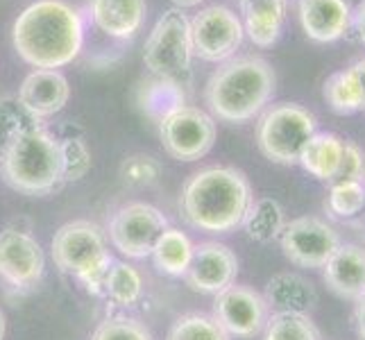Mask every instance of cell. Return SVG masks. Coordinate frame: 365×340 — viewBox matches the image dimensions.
I'll return each mask as SVG.
<instances>
[{
    "mask_svg": "<svg viewBox=\"0 0 365 340\" xmlns=\"http://www.w3.org/2000/svg\"><path fill=\"white\" fill-rule=\"evenodd\" d=\"M11 43L25 64L57 71L80 55L84 43L82 16L64 0H36L16 16Z\"/></svg>",
    "mask_w": 365,
    "mask_h": 340,
    "instance_id": "cell-1",
    "label": "cell"
},
{
    "mask_svg": "<svg viewBox=\"0 0 365 340\" xmlns=\"http://www.w3.org/2000/svg\"><path fill=\"white\" fill-rule=\"evenodd\" d=\"M252 205L247 177L230 166H209L188 177L180 195L182 218L207 234H227L243 225Z\"/></svg>",
    "mask_w": 365,
    "mask_h": 340,
    "instance_id": "cell-2",
    "label": "cell"
},
{
    "mask_svg": "<svg viewBox=\"0 0 365 340\" xmlns=\"http://www.w3.org/2000/svg\"><path fill=\"white\" fill-rule=\"evenodd\" d=\"M274 93V71L261 57L227 59L207 82L205 100L222 123L243 125L266 109Z\"/></svg>",
    "mask_w": 365,
    "mask_h": 340,
    "instance_id": "cell-3",
    "label": "cell"
},
{
    "mask_svg": "<svg viewBox=\"0 0 365 340\" xmlns=\"http://www.w3.org/2000/svg\"><path fill=\"white\" fill-rule=\"evenodd\" d=\"M0 172L23 195L41 197L53 193L59 184H64L59 138L46 128L21 134L0 155Z\"/></svg>",
    "mask_w": 365,
    "mask_h": 340,
    "instance_id": "cell-4",
    "label": "cell"
},
{
    "mask_svg": "<svg viewBox=\"0 0 365 340\" xmlns=\"http://www.w3.org/2000/svg\"><path fill=\"white\" fill-rule=\"evenodd\" d=\"M53 259L59 270L75 274L91 293H103L111 259L105 232L96 222L73 220L61 225L53 238Z\"/></svg>",
    "mask_w": 365,
    "mask_h": 340,
    "instance_id": "cell-5",
    "label": "cell"
},
{
    "mask_svg": "<svg viewBox=\"0 0 365 340\" xmlns=\"http://www.w3.org/2000/svg\"><path fill=\"white\" fill-rule=\"evenodd\" d=\"M191 21L178 7L163 11L143 46L145 68L155 78L170 80L184 86V80L191 73Z\"/></svg>",
    "mask_w": 365,
    "mask_h": 340,
    "instance_id": "cell-6",
    "label": "cell"
},
{
    "mask_svg": "<svg viewBox=\"0 0 365 340\" xmlns=\"http://www.w3.org/2000/svg\"><path fill=\"white\" fill-rule=\"evenodd\" d=\"M318 132L316 116L295 103L274 105L263 111L257 125L261 155L279 166H295L307 141Z\"/></svg>",
    "mask_w": 365,
    "mask_h": 340,
    "instance_id": "cell-7",
    "label": "cell"
},
{
    "mask_svg": "<svg viewBox=\"0 0 365 340\" xmlns=\"http://www.w3.org/2000/svg\"><path fill=\"white\" fill-rule=\"evenodd\" d=\"M163 150L178 161H197L216 143V123L197 107H180L159 123Z\"/></svg>",
    "mask_w": 365,
    "mask_h": 340,
    "instance_id": "cell-8",
    "label": "cell"
},
{
    "mask_svg": "<svg viewBox=\"0 0 365 340\" xmlns=\"http://www.w3.org/2000/svg\"><path fill=\"white\" fill-rule=\"evenodd\" d=\"M166 230L168 220L157 207L132 202L114 213L109 222V238L128 259H145L153 254L157 241Z\"/></svg>",
    "mask_w": 365,
    "mask_h": 340,
    "instance_id": "cell-9",
    "label": "cell"
},
{
    "mask_svg": "<svg viewBox=\"0 0 365 340\" xmlns=\"http://www.w3.org/2000/svg\"><path fill=\"white\" fill-rule=\"evenodd\" d=\"M243 23L236 11L225 5L205 7L200 14L191 19V43L193 55L222 64L234 57V53L243 43Z\"/></svg>",
    "mask_w": 365,
    "mask_h": 340,
    "instance_id": "cell-10",
    "label": "cell"
},
{
    "mask_svg": "<svg viewBox=\"0 0 365 340\" xmlns=\"http://www.w3.org/2000/svg\"><path fill=\"white\" fill-rule=\"evenodd\" d=\"M279 241L284 257L299 268H324V263L343 245L334 227L316 216H302L286 222Z\"/></svg>",
    "mask_w": 365,
    "mask_h": 340,
    "instance_id": "cell-11",
    "label": "cell"
},
{
    "mask_svg": "<svg viewBox=\"0 0 365 340\" xmlns=\"http://www.w3.org/2000/svg\"><path fill=\"white\" fill-rule=\"evenodd\" d=\"M268 304L263 295L247 286H230L216 295L213 302V318L218 320L230 336L252 338L268 322Z\"/></svg>",
    "mask_w": 365,
    "mask_h": 340,
    "instance_id": "cell-12",
    "label": "cell"
},
{
    "mask_svg": "<svg viewBox=\"0 0 365 340\" xmlns=\"http://www.w3.org/2000/svg\"><path fill=\"white\" fill-rule=\"evenodd\" d=\"M46 268L43 249L28 232H0V277L14 288H34Z\"/></svg>",
    "mask_w": 365,
    "mask_h": 340,
    "instance_id": "cell-13",
    "label": "cell"
},
{
    "mask_svg": "<svg viewBox=\"0 0 365 340\" xmlns=\"http://www.w3.org/2000/svg\"><path fill=\"white\" fill-rule=\"evenodd\" d=\"M238 259L234 252L222 243H200L193 245V257L184 272L186 284L195 293L218 295L236 282Z\"/></svg>",
    "mask_w": 365,
    "mask_h": 340,
    "instance_id": "cell-14",
    "label": "cell"
},
{
    "mask_svg": "<svg viewBox=\"0 0 365 340\" xmlns=\"http://www.w3.org/2000/svg\"><path fill=\"white\" fill-rule=\"evenodd\" d=\"M297 14L302 30L316 43H334L351 28V7L347 0H299Z\"/></svg>",
    "mask_w": 365,
    "mask_h": 340,
    "instance_id": "cell-15",
    "label": "cell"
},
{
    "mask_svg": "<svg viewBox=\"0 0 365 340\" xmlns=\"http://www.w3.org/2000/svg\"><path fill=\"white\" fill-rule=\"evenodd\" d=\"M16 98L32 116L41 120L48 116H55L57 111L66 107L71 98V86L68 80L64 78V73L36 68L23 80Z\"/></svg>",
    "mask_w": 365,
    "mask_h": 340,
    "instance_id": "cell-16",
    "label": "cell"
},
{
    "mask_svg": "<svg viewBox=\"0 0 365 340\" xmlns=\"http://www.w3.org/2000/svg\"><path fill=\"white\" fill-rule=\"evenodd\" d=\"M324 282L338 297L359 299L365 295V249L341 245L324 263Z\"/></svg>",
    "mask_w": 365,
    "mask_h": 340,
    "instance_id": "cell-17",
    "label": "cell"
},
{
    "mask_svg": "<svg viewBox=\"0 0 365 340\" xmlns=\"http://www.w3.org/2000/svg\"><path fill=\"white\" fill-rule=\"evenodd\" d=\"M91 19L107 36L132 39L145 19V0H89Z\"/></svg>",
    "mask_w": 365,
    "mask_h": 340,
    "instance_id": "cell-18",
    "label": "cell"
},
{
    "mask_svg": "<svg viewBox=\"0 0 365 340\" xmlns=\"http://www.w3.org/2000/svg\"><path fill=\"white\" fill-rule=\"evenodd\" d=\"M241 11L243 32H247L252 43L270 48L279 41L286 19V0H241Z\"/></svg>",
    "mask_w": 365,
    "mask_h": 340,
    "instance_id": "cell-19",
    "label": "cell"
},
{
    "mask_svg": "<svg viewBox=\"0 0 365 340\" xmlns=\"http://www.w3.org/2000/svg\"><path fill=\"white\" fill-rule=\"evenodd\" d=\"M266 304L274 313H307L318 304V293L309 279L295 272H279L268 282Z\"/></svg>",
    "mask_w": 365,
    "mask_h": 340,
    "instance_id": "cell-20",
    "label": "cell"
},
{
    "mask_svg": "<svg viewBox=\"0 0 365 340\" xmlns=\"http://www.w3.org/2000/svg\"><path fill=\"white\" fill-rule=\"evenodd\" d=\"M345 141L334 132H316L299 155V166L320 182H334L341 168Z\"/></svg>",
    "mask_w": 365,
    "mask_h": 340,
    "instance_id": "cell-21",
    "label": "cell"
},
{
    "mask_svg": "<svg viewBox=\"0 0 365 340\" xmlns=\"http://www.w3.org/2000/svg\"><path fill=\"white\" fill-rule=\"evenodd\" d=\"M322 98L331 111L349 116L365 109V78L359 68V64H351L343 71H338L324 80Z\"/></svg>",
    "mask_w": 365,
    "mask_h": 340,
    "instance_id": "cell-22",
    "label": "cell"
},
{
    "mask_svg": "<svg viewBox=\"0 0 365 340\" xmlns=\"http://www.w3.org/2000/svg\"><path fill=\"white\" fill-rule=\"evenodd\" d=\"M284 207L272 197L252 200V205L243 218V227L247 236L257 243H270L277 236H282L284 230Z\"/></svg>",
    "mask_w": 365,
    "mask_h": 340,
    "instance_id": "cell-23",
    "label": "cell"
},
{
    "mask_svg": "<svg viewBox=\"0 0 365 340\" xmlns=\"http://www.w3.org/2000/svg\"><path fill=\"white\" fill-rule=\"evenodd\" d=\"M138 103H141V109L148 113V118L161 123L168 113L184 107V89L178 82L155 78L143 84Z\"/></svg>",
    "mask_w": 365,
    "mask_h": 340,
    "instance_id": "cell-24",
    "label": "cell"
},
{
    "mask_svg": "<svg viewBox=\"0 0 365 340\" xmlns=\"http://www.w3.org/2000/svg\"><path fill=\"white\" fill-rule=\"evenodd\" d=\"M155 266L173 277H180L186 272L188 263L193 257V243L188 241V236L182 234L180 230H166L157 241L155 249Z\"/></svg>",
    "mask_w": 365,
    "mask_h": 340,
    "instance_id": "cell-25",
    "label": "cell"
},
{
    "mask_svg": "<svg viewBox=\"0 0 365 340\" xmlns=\"http://www.w3.org/2000/svg\"><path fill=\"white\" fill-rule=\"evenodd\" d=\"M41 128V120L21 105L16 96L0 98V155L21 134Z\"/></svg>",
    "mask_w": 365,
    "mask_h": 340,
    "instance_id": "cell-26",
    "label": "cell"
},
{
    "mask_svg": "<svg viewBox=\"0 0 365 340\" xmlns=\"http://www.w3.org/2000/svg\"><path fill=\"white\" fill-rule=\"evenodd\" d=\"M141 274L128 263H111L105 274L103 293L120 306H132L141 297Z\"/></svg>",
    "mask_w": 365,
    "mask_h": 340,
    "instance_id": "cell-27",
    "label": "cell"
},
{
    "mask_svg": "<svg viewBox=\"0 0 365 340\" xmlns=\"http://www.w3.org/2000/svg\"><path fill=\"white\" fill-rule=\"evenodd\" d=\"M263 329V340H320L318 326L307 313H272Z\"/></svg>",
    "mask_w": 365,
    "mask_h": 340,
    "instance_id": "cell-28",
    "label": "cell"
},
{
    "mask_svg": "<svg viewBox=\"0 0 365 340\" xmlns=\"http://www.w3.org/2000/svg\"><path fill=\"white\" fill-rule=\"evenodd\" d=\"M166 340H230V334L213 316L186 313V316L175 320Z\"/></svg>",
    "mask_w": 365,
    "mask_h": 340,
    "instance_id": "cell-29",
    "label": "cell"
},
{
    "mask_svg": "<svg viewBox=\"0 0 365 340\" xmlns=\"http://www.w3.org/2000/svg\"><path fill=\"white\" fill-rule=\"evenodd\" d=\"M365 209V182H331L327 211L334 218H354Z\"/></svg>",
    "mask_w": 365,
    "mask_h": 340,
    "instance_id": "cell-30",
    "label": "cell"
},
{
    "mask_svg": "<svg viewBox=\"0 0 365 340\" xmlns=\"http://www.w3.org/2000/svg\"><path fill=\"white\" fill-rule=\"evenodd\" d=\"M61 177L64 182H78L91 170V153L80 136H61Z\"/></svg>",
    "mask_w": 365,
    "mask_h": 340,
    "instance_id": "cell-31",
    "label": "cell"
},
{
    "mask_svg": "<svg viewBox=\"0 0 365 340\" xmlns=\"http://www.w3.org/2000/svg\"><path fill=\"white\" fill-rule=\"evenodd\" d=\"M159 175H161L159 161L150 155H132L120 166V177L130 186H150L159 180Z\"/></svg>",
    "mask_w": 365,
    "mask_h": 340,
    "instance_id": "cell-32",
    "label": "cell"
},
{
    "mask_svg": "<svg viewBox=\"0 0 365 340\" xmlns=\"http://www.w3.org/2000/svg\"><path fill=\"white\" fill-rule=\"evenodd\" d=\"M91 340H153V336L138 320L107 318L93 331Z\"/></svg>",
    "mask_w": 365,
    "mask_h": 340,
    "instance_id": "cell-33",
    "label": "cell"
},
{
    "mask_svg": "<svg viewBox=\"0 0 365 340\" xmlns=\"http://www.w3.org/2000/svg\"><path fill=\"white\" fill-rule=\"evenodd\" d=\"M334 182H365V155L356 143L345 141L341 168H338Z\"/></svg>",
    "mask_w": 365,
    "mask_h": 340,
    "instance_id": "cell-34",
    "label": "cell"
},
{
    "mask_svg": "<svg viewBox=\"0 0 365 340\" xmlns=\"http://www.w3.org/2000/svg\"><path fill=\"white\" fill-rule=\"evenodd\" d=\"M351 28H354L359 41L365 46V0H361V3L351 9Z\"/></svg>",
    "mask_w": 365,
    "mask_h": 340,
    "instance_id": "cell-35",
    "label": "cell"
},
{
    "mask_svg": "<svg viewBox=\"0 0 365 340\" xmlns=\"http://www.w3.org/2000/svg\"><path fill=\"white\" fill-rule=\"evenodd\" d=\"M354 320H356V334H359V338L365 340V295L356 299Z\"/></svg>",
    "mask_w": 365,
    "mask_h": 340,
    "instance_id": "cell-36",
    "label": "cell"
},
{
    "mask_svg": "<svg viewBox=\"0 0 365 340\" xmlns=\"http://www.w3.org/2000/svg\"><path fill=\"white\" fill-rule=\"evenodd\" d=\"M173 3L178 5V9H182V7H195L200 3H205V0H173Z\"/></svg>",
    "mask_w": 365,
    "mask_h": 340,
    "instance_id": "cell-37",
    "label": "cell"
},
{
    "mask_svg": "<svg viewBox=\"0 0 365 340\" xmlns=\"http://www.w3.org/2000/svg\"><path fill=\"white\" fill-rule=\"evenodd\" d=\"M5 338V316H3V311H0V340Z\"/></svg>",
    "mask_w": 365,
    "mask_h": 340,
    "instance_id": "cell-38",
    "label": "cell"
},
{
    "mask_svg": "<svg viewBox=\"0 0 365 340\" xmlns=\"http://www.w3.org/2000/svg\"><path fill=\"white\" fill-rule=\"evenodd\" d=\"M356 64H359V68H361V73H363V78H365V57H363V59H359Z\"/></svg>",
    "mask_w": 365,
    "mask_h": 340,
    "instance_id": "cell-39",
    "label": "cell"
}]
</instances>
